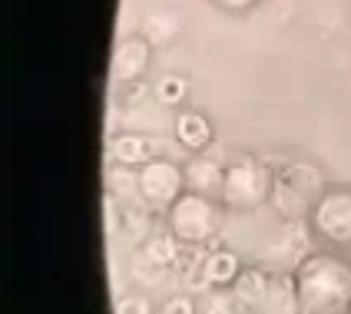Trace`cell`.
Masks as SVG:
<instances>
[{
	"label": "cell",
	"mask_w": 351,
	"mask_h": 314,
	"mask_svg": "<svg viewBox=\"0 0 351 314\" xmlns=\"http://www.w3.org/2000/svg\"><path fill=\"white\" fill-rule=\"evenodd\" d=\"M302 314H351V261L332 252H312L295 265Z\"/></svg>",
	"instance_id": "cell-1"
},
{
	"label": "cell",
	"mask_w": 351,
	"mask_h": 314,
	"mask_svg": "<svg viewBox=\"0 0 351 314\" xmlns=\"http://www.w3.org/2000/svg\"><path fill=\"white\" fill-rule=\"evenodd\" d=\"M275 192V176L265 162L242 156L239 162L226 166V185H222V209L235 215L258 212Z\"/></svg>",
	"instance_id": "cell-2"
},
{
	"label": "cell",
	"mask_w": 351,
	"mask_h": 314,
	"mask_svg": "<svg viewBox=\"0 0 351 314\" xmlns=\"http://www.w3.org/2000/svg\"><path fill=\"white\" fill-rule=\"evenodd\" d=\"M219 198L199 196V192H186L176 202L169 215V232H173L182 245H209L219 235L222 225V212H219Z\"/></svg>",
	"instance_id": "cell-3"
},
{
	"label": "cell",
	"mask_w": 351,
	"mask_h": 314,
	"mask_svg": "<svg viewBox=\"0 0 351 314\" xmlns=\"http://www.w3.org/2000/svg\"><path fill=\"white\" fill-rule=\"evenodd\" d=\"M322 192H325V179H322V172H318L315 166L295 162V166L285 169V176L275 179L272 198L278 202L282 215L302 218V215H312L315 202L322 198Z\"/></svg>",
	"instance_id": "cell-4"
},
{
	"label": "cell",
	"mask_w": 351,
	"mask_h": 314,
	"mask_svg": "<svg viewBox=\"0 0 351 314\" xmlns=\"http://www.w3.org/2000/svg\"><path fill=\"white\" fill-rule=\"evenodd\" d=\"M136 176H139V196L159 212H169L176 202L189 192L186 189V169L169 162V159H149L146 166L136 169Z\"/></svg>",
	"instance_id": "cell-5"
},
{
	"label": "cell",
	"mask_w": 351,
	"mask_h": 314,
	"mask_svg": "<svg viewBox=\"0 0 351 314\" xmlns=\"http://www.w3.org/2000/svg\"><path fill=\"white\" fill-rule=\"evenodd\" d=\"M308 218L318 238H325L328 245H338V248L351 245V189L348 185L325 189Z\"/></svg>",
	"instance_id": "cell-6"
},
{
	"label": "cell",
	"mask_w": 351,
	"mask_h": 314,
	"mask_svg": "<svg viewBox=\"0 0 351 314\" xmlns=\"http://www.w3.org/2000/svg\"><path fill=\"white\" fill-rule=\"evenodd\" d=\"M153 66V43L146 37H130L119 40L117 50H113V60H110V73L117 83H136L149 73Z\"/></svg>",
	"instance_id": "cell-7"
},
{
	"label": "cell",
	"mask_w": 351,
	"mask_h": 314,
	"mask_svg": "<svg viewBox=\"0 0 351 314\" xmlns=\"http://www.w3.org/2000/svg\"><path fill=\"white\" fill-rule=\"evenodd\" d=\"M173 129H176V142L182 149H189V153L209 149L215 139V129H213V122H209V116H202L199 109H179Z\"/></svg>",
	"instance_id": "cell-8"
},
{
	"label": "cell",
	"mask_w": 351,
	"mask_h": 314,
	"mask_svg": "<svg viewBox=\"0 0 351 314\" xmlns=\"http://www.w3.org/2000/svg\"><path fill=\"white\" fill-rule=\"evenodd\" d=\"M242 258L229 252V248H215L206 255V265H202V285L213 288V291H222V288H232L235 281L242 278Z\"/></svg>",
	"instance_id": "cell-9"
},
{
	"label": "cell",
	"mask_w": 351,
	"mask_h": 314,
	"mask_svg": "<svg viewBox=\"0 0 351 314\" xmlns=\"http://www.w3.org/2000/svg\"><path fill=\"white\" fill-rule=\"evenodd\" d=\"M186 169V189L199 192V196H209L222 202V185H226V166H219L215 159H193Z\"/></svg>",
	"instance_id": "cell-10"
},
{
	"label": "cell",
	"mask_w": 351,
	"mask_h": 314,
	"mask_svg": "<svg viewBox=\"0 0 351 314\" xmlns=\"http://www.w3.org/2000/svg\"><path fill=\"white\" fill-rule=\"evenodd\" d=\"M110 159H113V166L139 169L149 159H156V142L149 136H139V133H123L110 142Z\"/></svg>",
	"instance_id": "cell-11"
},
{
	"label": "cell",
	"mask_w": 351,
	"mask_h": 314,
	"mask_svg": "<svg viewBox=\"0 0 351 314\" xmlns=\"http://www.w3.org/2000/svg\"><path fill=\"white\" fill-rule=\"evenodd\" d=\"M265 295H269V278L262 275V272H252V268H245L242 278L232 285V298L242 304V308H258V304H265Z\"/></svg>",
	"instance_id": "cell-12"
},
{
	"label": "cell",
	"mask_w": 351,
	"mask_h": 314,
	"mask_svg": "<svg viewBox=\"0 0 351 314\" xmlns=\"http://www.w3.org/2000/svg\"><path fill=\"white\" fill-rule=\"evenodd\" d=\"M186 96H189V79L186 77H176V73H169V77H162L156 83V99L162 103V106H182L186 103Z\"/></svg>",
	"instance_id": "cell-13"
},
{
	"label": "cell",
	"mask_w": 351,
	"mask_h": 314,
	"mask_svg": "<svg viewBox=\"0 0 351 314\" xmlns=\"http://www.w3.org/2000/svg\"><path fill=\"white\" fill-rule=\"evenodd\" d=\"M235 308H239V301L232 298V291L229 295H209L206 301H202V314H235Z\"/></svg>",
	"instance_id": "cell-14"
},
{
	"label": "cell",
	"mask_w": 351,
	"mask_h": 314,
	"mask_svg": "<svg viewBox=\"0 0 351 314\" xmlns=\"http://www.w3.org/2000/svg\"><path fill=\"white\" fill-rule=\"evenodd\" d=\"M117 314H153V304L143 295H126L117 301Z\"/></svg>",
	"instance_id": "cell-15"
},
{
	"label": "cell",
	"mask_w": 351,
	"mask_h": 314,
	"mask_svg": "<svg viewBox=\"0 0 351 314\" xmlns=\"http://www.w3.org/2000/svg\"><path fill=\"white\" fill-rule=\"evenodd\" d=\"M162 314H195V298H189V295L169 298L166 308H162Z\"/></svg>",
	"instance_id": "cell-16"
},
{
	"label": "cell",
	"mask_w": 351,
	"mask_h": 314,
	"mask_svg": "<svg viewBox=\"0 0 351 314\" xmlns=\"http://www.w3.org/2000/svg\"><path fill=\"white\" fill-rule=\"evenodd\" d=\"M219 10H226V14H249V10H255L262 0H213Z\"/></svg>",
	"instance_id": "cell-17"
}]
</instances>
